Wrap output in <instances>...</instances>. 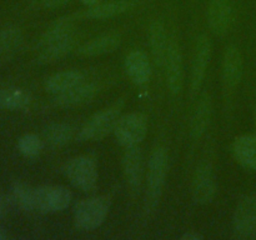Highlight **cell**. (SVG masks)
Instances as JSON below:
<instances>
[{
	"label": "cell",
	"mask_w": 256,
	"mask_h": 240,
	"mask_svg": "<svg viewBox=\"0 0 256 240\" xmlns=\"http://www.w3.org/2000/svg\"><path fill=\"white\" fill-rule=\"evenodd\" d=\"M169 170V158L166 150L158 146L150 154L146 169V192H145V212H154L162 199V190Z\"/></svg>",
	"instance_id": "1"
},
{
	"label": "cell",
	"mask_w": 256,
	"mask_h": 240,
	"mask_svg": "<svg viewBox=\"0 0 256 240\" xmlns=\"http://www.w3.org/2000/svg\"><path fill=\"white\" fill-rule=\"evenodd\" d=\"M124 105V99H118L109 106L92 115L80 129L79 134H78V140L82 142H99V140L106 138L110 132H114L115 125H116L119 118L122 116Z\"/></svg>",
	"instance_id": "2"
},
{
	"label": "cell",
	"mask_w": 256,
	"mask_h": 240,
	"mask_svg": "<svg viewBox=\"0 0 256 240\" xmlns=\"http://www.w3.org/2000/svg\"><path fill=\"white\" fill-rule=\"evenodd\" d=\"M112 208V199L109 196H92L82 200L75 206L74 222L78 229L92 232L102 226L108 218Z\"/></svg>",
	"instance_id": "3"
},
{
	"label": "cell",
	"mask_w": 256,
	"mask_h": 240,
	"mask_svg": "<svg viewBox=\"0 0 256 240\" xmlns=\"http://www.w3.org/2000/svg\"><path fill=\"white\" fill-rule=\"evenodd\" d=\"M148 116L144 112H129L119 118L112 132L116 142L126 149L144 142L148 134Z\"/></svg>",
	"instance_id": "4"
},
{
	"label": "cell",
	"mask_w": 256,
	"mask_h": 240,
	"mask_svg": "<svg viewBox=\"0 0 256 240\" xmlns=\"http://www.w3.org/2000/svg\"><path fill=\"white\" fill-rule=\"evenodd\" d=\"M64 172L70 184L84 192H92L98 184L96 162L90 156L80 155L65 164Z\"/></svg>",
	"instance_id": "5"
},
{
	"label": "cell",
	"mask_w": 256,
	"mask_h": 240,
	"mask_svg": "<svg viewBox=\"0 0 256 240\" xmlns=\"http://www.w3.org/2000/svg\"><path fill=\"white\" fill-rule=\"evenodd\" d=\"M72 194L62 185H42L35 188V210L42 214L64 212L72 202Z\"/></svg>",
	"instance_id": "6"
},
{
	"label": "cell",
	"mask_w": 256,
	"mask_h": 240,
	"mask_svg": "<svg viewBox=\"0 0 256 240\" xmlns=\"http://www.w3.org/2000/svg\"><path fill=\"white\" fill-rule=\"evenodd\" d=\"M212 44L208 35L202 34L198 36L195 42L194 58H192V76H190V98L195 99L199 94L202 85L206 75L208 65L212 59Z\"/></svg>",
	"instance_id": "7"
},
{
	"label": "cell",
	"mask_w": 256,
	"mask_h": 240,
	"mask_svg": "<svg viewBox=\"0 0 256 240\" xmlns=\"http://www.w3.org/2000/svg\"><path fill=\"white\" fill-rule=\"evenodd\" d=\"M235 235L246 239L256 232V195H248L238 202L232 216Z\"/></svg>",
	"instance_id": "8"
},
{
	"label": "cell",
	"mask_w": 256,
	"mask_h": 240,
	"mask_svg": "<svg viewBox=\"0 0 256 240\" xmlns=\"http://www.w3.org/2000/svg\"><path fill=\"white\" fill-rule=\"evenodd\" d=\"M216 194L214 169L212 162H202L198 165L192 182V198L199 205H206L212 202Z\"/></svg>",
	"instance_id": "9"
},
{
	"label": "cell",
	"mask_w": 256,
	"mask_h": 240,
	"mask_svg": "<svg viewBox=\"0 0 256 240\" xmlns=\"http://www.w3.org/2000/svg\"><path fill=\"white\" fill-rule=\"evenodd\" d=\"M244 72V59L242 52L235 45L225 49L222 64V80L225 92H234L240 84Z\"/></svg>",
	"instance_id": "10"
},
{
	"label": "cell",
	"mask_w": 256,
	"mask_h": 240,
	"mask_svg": "<svg viewBox=\"0 0 256 240\" xmlns=\"http://www.w3.org/2000/svg\"><path fill=\"white\" fill-rule=\"evenodd\" d=\"M164 66L168 89L172 96H176L178 94H180L184 85V60H182V49L175 40H170Z\"/></svg>",
	"instance_id": "11"
},
{
	"label": "cell",
	"mask_w": 256,
	"mask_h": 240,
	"mask_svg": "<svg viewBox=\"0 0 256 240\" xmlns=\"http://www.w3.org/2000/svg\"><path fill=\"white\" fill-rule=\"evenodd\" d=\"M122 169L130 189L132 192L140 190L144 175V154L139 145L126 148L122 156Z\"/></svg>",
	"instance_id": "12"
},
{
	"label": "cell",
	"mask_w": 256,
	"mask_h": 240,
	"mask_svg": "<svg viewBox=\"0 0 256 240\" xmlns=\"http://www.w3.org/2000/svg\"><path fill=\"white\" fill-rule=\"evenodd\" d=\"M232 15V0H210L208 6V24L212 34L224 36L230 28Z\"/></svg>",
	"instance_id": "13"
},
{
	"label": "cell",
	"mask_w": 256,
	"mask_h": 240,
	"mask_svg": "<svg viewBox=\"0 0 256 240\" xmlns=\"http://www.w3.org/2000/svg\"><path fill=\"white\" fill-rule=\"evenodd\" d=\"M98 92H99V88L95 82H82L80 84L75 85L72 89L62 92V94L55 95L54 104L60 108L86 104V102H92L96 96Z\"/></svg>",
	"instance_id": "14"
},
{
	"label": "cell",
	"mask_w": 256,
	"mask_h": 240,
	"mask_svg": "<svg viewBox=\"0 0 256 240\" xmlns=\"http://www.w3.org/2000/svg\"><path fill=\"white\" fill-rule=\"evenodd\" d=\"M125 72L135 85H144L152 78V64L142 50H134L125 58Z\"/></svg>",
	"instance_id": "15"
},
{
	"label": "cell",
	"mask_w": 256,
	"mask_h": 240,
	"mask_svg": "<svg viewBox=\"0 0 256 240\" xmlns=\"http://www.w3.org/2000/svg\"><path fill=\"white\" fill-rule=\"evenodd\" d=\"M122 44V36L116 32L102 34L92 38L84 42L76 49V54L80 56H100L114 52Z\"/></svg>",
	"instance_id": "16"
},
{
	"label": "cell",
	"mask_w": 256,
	"mask_h": 240,
	"mask_svg": "<svg viewBox=\"0 0 256 240\" xmlns=\"http://www.w3.org/2000/svg\"><path fill=\"white\" fill-rule=\"evenodd\" d=\"M169 39L165 25L160 20H154L149 26V45L152 58L156 66H164L166 62Z\"/></svg>",
	"instance_id": "17"
},
{
	"label": "cell",
	"mask_w": 256,
	"mask_h": 240,
	"mask_svg": "<svg viewBox=\"0 0 256 240\" xmlns=\"http://www.w3.org/2000/svg\"><path fill=\"white\" fill-rule=\"evenodd\" d=\"M212 115V102L209 94H202L195 108L194 115L190 125V136L192 142H198L202 138L209 128Z\"/></svg>",
	"instance_id": "18"
},
{
	"label": "cell",
	"mask_w": 256,
	"mask_h": 240,
	"mask_svg": "<svg viewBox=\"0 0 256 240\" xmlns=\"http://www.w3.org/2000/svg\"><path fill=\"white\" fill-rule=\"evenodd\" d=\"M134 6L132 2L129 0H112V2H99L94 6H89V9L85 10L82 14H76L78 18L82 16L86 19L94 20H105L110 18H115L118 15H122L124 12H128Z\"/></svg>",
	"instance_id": "19"
},
{
	"label": "cell",
	"mask_w": 256,
	"mask_h": 240,
	"mask_svg": "<svg viewBox=\"0 0 256 240\" xmlns=\"http://www.w3.org/2000/svg\"><path fill=\"white\" fill-rule=\"evenodd\" d=\"M76 18L78 15H68V16H62L52 22L38 40V49H42V48L46 46L52 42L65 39V38L75 34V20H76Z\"/></svg>",
	"instance_id": "20"
},
{
	"label": "cell",
	"mask_w": 256,
	"mask_h": 240,
	"mask_svg": "<svg viewBox=\"0 0 256 240\" xmlns=\"http://www.w3.org/2000/svg\"><path fill=\"white\" fill-rule=\"evenodd\" d=\"M75 45H76L75 34L70 35L65 39L52 42V44L40 49L39 55L36 56V64L46 65L64 59L66 55H69L75 49Z\"/></svg>",
	"instance_id": "21"
},
{
	"label": "cell",
	"mask_w": 256,
	"mask_h": 240,
	"mask_svg": "<svg viewBox=\"0 0 256 240\" xmlns=\"http://www.w3.org/2000/svg\"><path fill=\"white\" fill-rule=\"evenodd\" d=\"M232 152L242 168L256 170V135L245 134L238 136L232 144Z\"/></svg>",
	"instance_id": "22"
},
{
	"label": "cell",
	"mask_w": 256,
	"mask_h": 240,
	"mask_svg": "<svg viewBox=\"0 0 256 240\" xmlns=\"http://www.w3.org/2000/svg\"><path fill=\"white\" fill-rule=\"evenodd\" d=\"M85 82V76L79 70H64L52 75L45 80L44 88L50 94H62L66 90L72 89L75 85Z\"/></svg>",
	"instance_id": "23"
},
{
	"label": "cell",
	"mask_w": 256,
	"mask_h": 240,
	"mask_svg": "<svg viewBox=\"0 0 256 240\" xmlns=\"http://www.w3.org/2000/svg\"><path fill=\"white\" fill-rule=\"evenodd\" d=\"M9 199L19 209L32 212L35 210V188L22 182H12L9 190Z\"/></svg>",
	"instance_id": "24"
},
{
	"label": "cell",
	"mask_w": 256,
	"mask_h": 240,
	"mask_svg": "<svg viewBox=\"0 0 256 240\" xmlns=\"http://www.w3.org/2000/svg\"><path fill=\"white\" fill-rule=\"evenodd\" d=\"M32 102V95L19 88L0 89V108L6 110H22Z\"/></svg>",
	"instance_id": "25"
},
{
	"label": "cell",
	"mask_w": 256,
	"mask_h": 240,
	"mask_svg": "<svg viewBox=\"0 0 256 240\" xmlns=\"http://www.w3.org/2000/svg\"><path fill=\"white\" fill-rule=\"evenodd\" d=\"M44 140L52 148H60L66 145L74 136V129L72 125L65 122H52L42 132Z\"/></svg>",
	"instance_id": "26"
},
{
	"label": "cell",
	"mask_w": 256,
	"mask_h": 240,
	"mask_svg": "<svg viewBox=\"0 0 256 240\" xmlns=\"http://www.w3.org/2000/svg\"><path fill=\"white\" fill-rule=\"evenodd\" d=\"M22 42V32L16 26L0 29V55L16 49Z\"/></svg>",
	"instance_id": "27"
},
{
	"label": "cell",
	"mask_w": 256,
	"mask_h": 240,
	"mask_svg": "<svg viewBox=\"0 0 256 240\" xmlns=\"http://www.w3.org/2000/svg\"><path fill=\"white\" fill-rule=\"evenodd\" d=\"M44 142L36 134H25L18 140V149L24 156L34 158L42 152Z\"/></svg>",
	"instance_id": "28"
},
{
	"label": "cell",
	"mask_w": 256,
	"mask_h": 240,
	"mask_svg": "<svg viewBox=\"0 0 256 240\" xmlns=\"http://www.w3.org/2000/svg\"><path fill=\"white\" fill-rule=\"evenodd\" d=\"M72 0H42V6L46 9H59V8L68 5Z\"/></svg>",
	"instance_id": "29"
},
{
	"label": "cell",
	"mask_w": 256,
	"mask_h": 240,
	"mask_svg": "<svg viewBox=\"0 0 256 240\" xmlns=\"http://www.w3.org/2000/svg\"><path fill=\"white\" fill-rule=\"evenodd\" d=\"M204 235L198 232H188L180 236V240H202Z\"/></svg>",
	"instance_id": "30"
},
{
	"label": "cell",
	"mask_w": 256,
	"mask_h": 240,
	"mask_svg": "<svg viewBox=\"0 0 256 240\" xmlns=\"http://www.w3.org/2000/svg\"><path fill=\"white\" fill-rule=\"evenodd\" d=\"M5 208H6V202H5V198L4 195H2V192H0V218L4 215Z\"/></svg>",
	"instance_id": "31"
},
{
	"label": "cell",
	"mask_w": 256,
	"mask_h": 240,
	"mask_svg": "<svg viewBox=\"0 0 256 240\" xmlns=\"http://www.w3.org/2000/svg\"><path fill=\"white\" fill-rule=\"evenodd\" d=\"M80 2H82L84 5H86V6H94V5L102 2V0H80Z\"/></svg>",
	"instance_id": "32"
},
{
	"label": "cell",
	"mask_w": 256,
	"mask_h": 240,
	"mask_svg": "<svg viewBox=\"0 0 256 240\" xmlns=\"http://www.w3.org/2000/svg\"><path fill=\"white\" fill-rule=\"evenodd\" d=\"M8 238L6 235V232H5L4 229H2V226H0V240H5Z\"/></svg>",
	"instance_id": "33"
},
{
	"label": "cell",
	"mask_w": 256,
	"mask_h": 240,
	"mask_svg": "<svg viewBox=\"0 0 256 240\" xmlns=\"http://www.w3.org/2000/svg\"><path fill=\"white\" fill-rule=\"evenodd\" d=\"M255 122H256V115H255Z\"/></svg>",
	"instance_id": "34"
}]
</instances>
